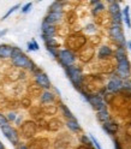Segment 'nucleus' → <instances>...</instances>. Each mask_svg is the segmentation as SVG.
Here are the masks:
<instances>
[{"label": "nucleus", "instance_id": "nucleus-1", "mask_svg": "<svg viewBox=\"0 0 131 149\" xmlns=\"http://www.w3.org/2000/svg\"><path fill=\"white\" fill-rule=\"evenodd\" d=\"M65 71H66V74L70 78V81L72 82V84L76 88H78L82 83V79H83V74H82L81 69L72 65V66H69V68L65 69Z\"/></svg>", "mask_w": 131, "mask_h": 149}, {"label": "nucleus", "instance_id": "nucleus-2", "mask_svg": "<svg viewBox=\"0 0 131 149\" xmlns=\"http://www.w3.org/2000/svg\"><path fill=\"white\" fill-rule=\"evenodd\" d=\"M109 34L118 45L119 47H125L126 46V41H125V36H124V33L121 30V25H118V24H113L111 26L109 29Z\"/></svg>", "mask_w": 131, "mask_h": 149}, {"label": "nucleus", "instance_id": "nucleus-3", "mask_svg": "<svg viewBox=\"0 0 131 149\" xmlns=\"http://www.w3.org/2000/svg\"><path fill=\"white\" fill-rule=\"evenodd\" d=\"M82 96L84 97V100H86L87 102H89V104L94 107L98 112L102 111V109H106V105H105V102L102 101L101 96H99V95H87V94H84L83 91H82Z\"/></svg>", "mask_w": 131, "mask_h": 149}, {"label": "nucleus", "instance_id": "nucleus-4", "mask_svg": "<svg viewBox=\"0 0 131 149\" xmlns=\"http://www.w3.org/2000/svg\"><path fill=\"white\" fill-rule=\"evenodd\" d=\"M12 63H13L15 66L22 68V69H30V70H33L34 66H35L34 63L23 53L20 54V55H17V57H15V58H12Z\"/></svg>", "mask_w": 131, "mask_h": 149}, {"label": "nucleus", "instance_id": "nucleus-5", "mask_svg": "<svg viewBox=\"0 0 131 149\" xmlns=\"http://www.w3.org/2000/svg\"><path fill=\"white\" fill-rule=\"evenodd\" d=\"M131 65L130 61L128 60V58L119 60L118 61V66H117V73L120 79H126L130 77V70H131Z\"/></svg>", "mask_w": 131, "mask_h": 149}, {"label": "nucleus", "instance_id": "nucleus-6", "mask_svg": "<svg viewBox=\"0 0 131 149\" xmlns=\"http://www.w3.org/2000/svg\"><path fill=\"white\" fill-rule=\"evenodd\" d=\"M59 59H60V64L66 69L69 66H72L75 60H76V57H75V54L71 51L63 49L59 52Z\"/></svg>", "mask_w": 131, "mask_h": 149}, {"label": "nucleus", "instance_id": "nucleus-7", "mask_svg": "<svg viewBox=\"0 0 131 149\" xmlns=\"http://www.w3.org/2000/svg\"><path fill=\"white\" fill-rule=\"evenodd\" d=\"M109 12L112 15V18H113V24H118L121 25V18H123V15L120 12L119 8V3L117 1H109Z\"/></svg>", "mask_w": 131, "mask_h": 149}, {"label": "nucleus", "instance_id": "nucleus-8", "mask_svg": "<svg viewBox=\"0 0 131 149\" xmlns=\"http://www.w3.org/2000/svg\"><path fill=\"white\" fill-rule=\"evenodd\" d=\"M1 131L3 134L5 135V137L10 141L13 146H17L18 144V141H20V138H18V134L16 130L11 126V125H5L1 127Z\"/></svg>", "mask_w": 131, "mask_h": 149}, {"label": "nucleus", "instance_id": "nucleus-9", "mask_svg": "<svg viewBox=\"0 0 131 149\" xmlns=\"http://www.w3.org/2000/svg\"><path fill=\"white\" fill-rule=\"evenodd\" d=\"M35 82L39 84L40 87L45 88V89H49L51 88V82L47 77V74L46 73H37L36 76H35Z\"/></svg>", "mask_w": 131, "mask_h": 149}, {"label": "nucleus", "instance_id": "nucleus-10", "mask_svg": "<svg viewBox=\"0 0 131 149\" xmlns=\"http://www.w3.org/2000/svg\"><path fill=\"white\" fill-rule=\"evenodd\" d=\"M41 30H42V36H46V37H54V35H55L54 25L48 24L47 22H45V21L42 22Z\"/></svg>", "mask_w": 131, "mask_h": 149}, {"label": "nucleus", "instance_id": "nucleus-11", "mask_svg": "<svg viewBox=\"0 0 131 149\" xmlns=\"http://www.w3.org/2000/svg\"><path fill=\"white\" fill-rule=\"evenodd\" d=\"M121 87H123V82L118 77H113L107 84V89L109 91H118L119 89H121Z\"/></svg>", "mask_w": 131, "mask_h": 149}, {"label": "nucleus", "instance_id": "nucleus-12", "mask_svg": "<svg viewBox=\"0 0 131 149\" xmlns=\"http://www.w3.org/2000/svg\"><path fill=\"white\" fill-rule=\"evenodd\" d=\"M61 16H63L61 12H49L47 15V17L45 18V22H47L48 24L54 25L55 23H58L61 19Z\"/></svg>", "mask_w": 131, "mask_h": 149}, {"label": "nucleus", "instance_id": "nucleus-13", "mask_svg": "<svg viewBox=\"0 0 131 149\" xmlns=\"http://www.w3.org/2000/svg\"><path fill=\"white\" fill-rule=\"evenodd\" d=\"M102 129L106 131V134H108V135H114L117 131H118V125L114 123V122H107V123H105L104 125H102Z\"/></svg>", "mask_w": 131, "mask_h": 149}, {"label": "nucleus", "instance_id": "nucleus-14", "mask_svg": "<svg viewBox=\"0 0 131 149\" xmlns=\"http://www.w3.org/2000/svg\"><path fill=\"white\" fill-rule=\"evenodd\" d=\"M12 53L13 47H11V46H0V58H12Z\"/></svg>", "mask_w": 131, "mask_h": 149}, {"label": "nucleus", "instance_id": "nucleus-15", "mask_svg": "<svg viewBox=\"0 0 131 149\" xmlns=\"http://www.w3.org/2000/svg\"><path fill=\"white\" fill-rule=\"evenodd\" d=\"M111 54H112V49L108 47V46H102V47L100 48L99 51V58L100 59H106L108 57H111Z\"/></svg>", "mask_w": 131, "mask_h": 149}, {"label": "nucleus", "instance_id": "nucleus-16", "mask_svg": "<svg viewBox=\"0 0 131 149\" xmlns=\"http://www.w3.org/2000/svg\"><path fill=\"white\" fill-rule=\"evenodd\" d=\"M98 119L100 120L101 123H107L109 122V114H108V112L107 109H102V111H99L98 112Z\"/></svg>", "mask_w": 131, "mask_h": 149}, {"label": "nucleus", "instance_id": "nucleus-17", "mask_svg": "<svg viewBox=\"0 0 131 149\" xmlns=\"http://www.w3.org/2000/svg\"><path fill=\"white\" fill-rule=\"evenodd\" d=\"M66 125H68V127L71 130V131H73V132L81 131V125L78 124V122L76 119H75V120H68Z\"/></svg>", "mask_w": 131, "mask_h": 149}, {"label": "nucleus", "instance_id": "nucleus-18", "mask_svg": "<svg viewBox=\"0 0 131 149\" xmlns=\"http://www.w3.org/2000/svg\"><path fill=\"white\" fill-rule=\"evenodd\" d=\"M123 19L126 23L128 28H131V19H130V7L125 6L124 10H123Z\"/></svg>", "mask_w": 131, "mask_h": 149}, {"label": "nucleus", "instance_id": "nucleus-19", "mask_svg": "<svg viewBox=\"0 0 131 149\" xmlns=\"http://www.w3.org/2000/svg\"><path fill=\"white\" fill-rule=\"evenodd\" d=\"M59 106H60V109L63 111L64 116L66 117V118H68L69 120H75V119H76V118H75V116L72 114V112H71V111H70V109H69V108H68L66 106H65L64 104H60Z\"/></svg>", "mask_w": 131, "mask_h": 149}, {"label": "nucleus", "instance_id": "nucleus-20", "mask_svg": "<svg viewBox=\"0 0 131 149\" xmlns=\"http://www.w3.org/2000/svg\"><path fill=\"white\" fill-rule=\"evenodd\" d=\"M53 100H54V94H52L49 91H45L41 96V101L43 104H48V102H52Z\"/></svg>", "mask_w": 131, "mask_h": 149}, {"label": "nucleus", "instance_id": "nucleus-21", "mask_svg": "<svg viewBox=\"0 0 131 149\" xmlns=\"http://www.w3.org/2000/svg\"><path fill=\"white\" fill-rule=\"evenodd\" d=\"M49 12H61V3L59 1L53 3L49 7Z\"/></svg>", "mask_w": 131, "mask_h": 149}, {"label": "nucleus", "instance_id": "nucleus-22", "mask_svg": "<svg viewBox=\"0 0 131 149\" xmlns=\"http://www.w3.org/2000/svg\"><path fill=\"white\" fill-rule=\"evenodd\" d=\"M17 8H20V5H16V6H13V7H11V8H10V10H8V11H7L6 13H5V16H4L3 18H1V21H4V19H6V18H7L8 16H10L11 13H13V12H15V11L17 10Z\"/></svg>", "mask_w": 131, "mask_h": 149}, {"label": "nucleus", "instance_id": "nucleus-23", "mask_svg": "<svg viewBox=\"0 0 131 149\" xmlns=\"http://www.w3.org/2000/svg\"><path fill=\"white\" fill-rule=\"evenodd\" d=\"M89 138H90V141L93 142V144L95 146V148H96V149H102V147H101V144L99 143V141H98V139H96L94 136H93L91 134L89 135Z\"/></svg>", "mask_w": 131, "mask_h": 149}, {"label": "nucleus", "instance_id": "nucleus-24", "mask_svg": "<svg viewBox=\"0 0 131 149\" xmlns=\"http://www.w3.org/2000/svg\"><path fill=\"white\" fill-rule=\"evenodd\" d=\"M46 49H47V52L52 55L53 58H58L59 57V53L57 52V49H54V48H51V47H46Z\"/></svg>", "mask_w": 131, "mask_h": 149}, {"label": "nucleus", "instance_id": "nucleus-25", "mask_svg": "<svg viewBox=\"0 0 131 149\" xmlns=\"http://www.w3.org/2000/svg\"><path fill=\"white\" fill-rule=\"evenodd\" d=\"M5 125H8V120H7V118L4 116V114H1L0 113V126H5Z\"/></svg>", "mask_w": 131, "mask_h": 149}, {"label": "nucleus", "instance_id": "nucleus-26", "mask_svg": "<svg viewBox=\"0 0 131 149\" xmlns=\"http://www.w3.org/2000/svg\"><path fill=\"white\" fill-rule=\"evenodd\" d=\"M31 6H33V4H31V3H28V4H25V5L22 7L21 12H22V13H26V12H28V11H29L30 8H31Z\"/></svg>", "mask_w": 131, "mask_h": 149}, {"label": "nucleus", "instance_id": "nucleus-27", "mask_svg": "<svg viewBox=\"0 0 131 149\" xmlns=\"http://www.w3.org/2000/svg\"><path fill=\"white\" fill-rule=\"evenodd\" d=\"M6 118H7V120L8 122H13V120H16L17 118H16V113L15 112H10L7 116H6Z\"/></svg>", "mask_w": 131, "mask_h": 149}, {"label": "nucleus", "instance_id": "nucleus-28", "mask_svg": "<svg viewBox=\"0 0 131 149\" xmlns=\"http://www.w3.org/2000/svg\"><path fill=\"white\" fill-rule=\"evenodd\" d=\"M22 54V49L21 48H17V47H13V53H12V58L17 57V55Z\"/></svg>", "mask_w": 131, "mask_h": 149}, {"label": "nucleus", "instance_id": "nucleus-29", "mask_svg": "<svg viewBox=\"0 0 131 149\" xmlns=\"http://www.w3.org/2000/svg\"><path fill=\"white\" fill-rule=\"evenodd\" d=\"M96 29H95V26L93 25V24H89V25H87L86 26V31H88V33H94Z\"/></svg>", "mask_w": 131, "mask_h": 149}, {"label": "nucleus", "instance_id": "nucleus-30", "mask_svg": "<svg viewBox=\"0 0 131 149\" xmlns=\"http://www.w3.org/2000/svg\"><path fill=\"white\" fill-rule=\"evenodd\" d=\"M82 142L84 143V144H87V146H90L93 142L91 141H89V139H88V137L87 136H82Z\"/></svg>", "mask_w": 131, "mask_h": 149}, {"label": "nucleus", "instance_id": "nucleus-31", "mask_svg": "<svg viewBox=\"0 0 131 149\" xmlns=\"http://www.w3.org/2000/svg\"><path fill=\"white\" fill-rule=\"evenodd\" d=\"M102 8H104V5H102V3H100V1H99V3H98V7H95V8H94V11H93V12L96 13L98 11H101Z\"/></svg>", "mask_w": 131, "mask_h": 149}, {"label": "nucleus", "instance_id": "nucleus-32", "mask_svg": "<svg viewBox=\"0 0 131 149\" xmlns=\"http://www.w3.org/2000/svg\"><path fill=\"white\" fill-rule=\"evenodd\" d=\"M28 49H29V51H35V47H34V45H33V42L30 41V42H28Z\"/></svg>", "mask_w": 131, "mask_h": 149}, {"label": "nucleus", "instance_id": "nucleus-33", "mask_svg": "<svg viewBox=\"0 0 131 149\" xmlns=\"http://www.w3.org/2000/svg\"><path fill=\"white\" fill-rule=\"evenodd\" d=\"M31 42H33V45H34V47H35V51H39V45H37V42L35 41V40H31Z\"/></svg>", "mask_w": 131, "mask_h": 149}, {"label": "nucleus", "instance_id": "nucleus-34", "mask_svg": "<svg viewBox=\"0 0 131 149\" xmlns=\"http://www.w3.org/2000/svg\"><path fill=\"white\" fill-rule=\"evenodd\" d=\"M124 86H125L128 89H130V90H131V79H130V81H128V82H125V84H124Z\"/></svg>", "mask_w": 131, "mask_h": 149}, {"label": "nucleus", "instance_id": "nucleus-35", "mask_svg": "<svg viewBox=\"0 0 131 149\" xmlns=\"http://www.w3.org/2000/svg\"><path fill=\"white\" fill-rule=\"evenodd\" d=\"M6 33H7V29H4V30H1V31H0V37H3L4 35H6Z\"/></svg>", "mask_w": 131, "mask_h": 149}, {"label": "nucleus", "instance_id": "nucleus-36", "mask_svg": "<svg viewBox=\"0 0 131 149\" xmlns=\"http://www.w3.org/2000/svg\"><path fill=\"white\" fill-rule=\"evenodd\" d=\"M114 148L116 149H120V146H119V142L118 141H114Z\"/></svg>", "mask_w": 131, "mask_h": 149}, {"label": "nucleus", "instance_id": "nucleus-37", "mask_svg": "<svg viewBox=\"0 0 131 149\" xmlns=\"http://www.w3.org/2000/svg\"><path fill=\"white\" fill-rule=\"evenodd\" d=\"M18 149H28L24 144H20V146H18Z\"/></svg>", "mask_w": 131, "mask_h": 149}, {"label": "nucleus", "instance_id": "nucleus-38", "mask_svg": "<svg viewBox=\"0 0 131 149\" xmlns=\"http://www.w3.org/2000/svg\"><path fill=\"white\" fill-rule=\"evenodd\" d=\"M126 46H128V47L131 49V41H128V42H126Z\"/></svg>", "mask_w": 131, "mask_h": 149}, {"label": "nucleus", "instance_id": "nucleus-39", "mask_svg": "<svg viewBox=\"0 0 131 149\" xmlns=\"http://www.w3.org/2000/svg\"><path fill=\"white\" fill-rule=\"evenodd\" d=\"M16 123H17V125H20V123H21V118H17V119H16Z\"/></svg>", "mask_w": 131, "mask_h": 149}, {"label": "nucleus", "instance_id": "nucleus-40", "mask_svg": "<svg viewBox=\"0 0 131 149\" xmlns=\"http://www.w3.org/2000/svg\"><path fill=\"white\" fill-rule=\"evenodd\" d=\"M0 149H5V148H4V144H3L1 142H0Z\"/></svg>", "mask_w": 131, "mask_h": 149}]
</instances>
